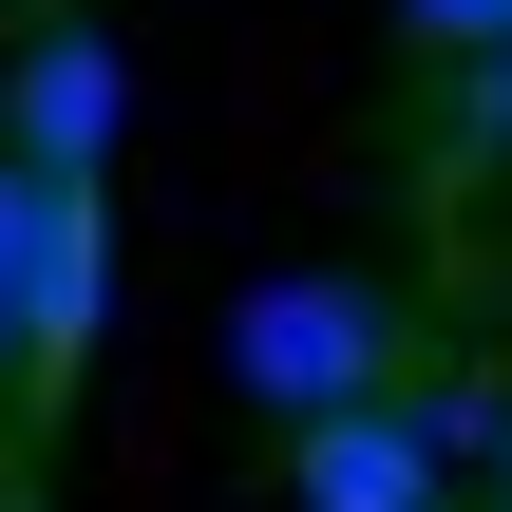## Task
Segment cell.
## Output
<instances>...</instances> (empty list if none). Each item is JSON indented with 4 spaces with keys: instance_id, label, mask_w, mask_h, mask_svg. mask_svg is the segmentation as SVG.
<instances>
[{
    "instance_id": "cell-6",
    "label": "cell",
    "mask_w": 512,
    "mask_h": 512,
    "mask_svg": "<svg viewBox=\"0 0 512 512\" xmlns=\"http://www.w3.org/2000/svg\"><path fill=\"white\" fill-rule=\"evenodd\" d=\"M0 380H19V171H0Z\"/></svg>"
},
{
    "instance_id": "cell-1",
    "label": "cell",
    "mask_w": 512,
    "mask_h": 512,
    "mask_svg": "<svg viewBox=\"0 0 512 512\" xmlns=\"http://www.w3.org/2000/svg\"><path fill=\"white\" fill-rule=\"evenodd\" d=\"M399 304L361 285V266H285L247 323H228V380L266 399V418H342V399H399Z\"/></svg>"
},
{
    "instance_id": "cell-8",
    "label": "cell",
    "mask_w": 512,
    "mask_h": 512,
    "mask_svg": "<svg viewBox=\"0 0 512 512\" xmlns=\"http://www.w3.org/2000/svg\"><path fill=\"white\" fill-rule=\"evenodd\" d=\"M494 494H512V437H494Z\"/></svg>"
},
{
    "instance_id": "cell-4",
    "label": "cell",
    "mask_w": 512,
    "mask_h": 512,
    "mask_svg": "<svg viewBox=\"0 0 512 512\" xmlns=\"http://www.w3.org/2000/svg\"><path fill=\"white\" fill-rule=\"evenodd\" d=\"M114 114H133V76H114V38H95V19H57V38L0 76V152H19V171H76V190H95Z\"/></svg>"
},
{
    "instance_id": "cell-7",
    "label": "cell",
    "mask_w": 512,
    "mask_h": 512,
    "mask_svg": "<svg viewBox=\"0 0 512 512\" xmlns=\"http://www.w3.org/2000/svg\"><path fill=\"white\" fill-rule=\"evenodd\" d=\"M494 133H512V38H494Z\"/></svg>"
},
{
    "instance_id": "cell-2",
    "label": "cell",
    "mask_w": 512,
    "mask_h": 512,
    "mask_svg": "<svg viewBox=\"0 0 512 512\" xmlns=\"http://www.w3.org/2000/svg\"><path fill=\"white\" fill-rule=\"evenodd\" d=\"M0 171H19V152H0ZM95 323H114V228H95L76 171H19V380H76Z\"/></svg>"
},
{
    "instance_id": "cell-5",
    "label": "cell",
    "mask_w": 512,
    "mask_h": 512,
    "mask_svg": "<svg viewBox=\"0 0 512 512\" xmlns=\"http://www.w3.org/2000/svg\"><path fill=\"white\" fill-rule=\"evenodd\" d=\"M399 19H418L437 57H494V38H512V0H399Z\"/></svg>"
},
{
    "instance_id": "cell-3",
    "label": "cell",
    "mask_w": 512,
    "mask_h": 512,
    "mask_svg": "<svg viewBox=\"0 0 512 512\" xmlns=\"http://www.w3.org/2000/svg\"><path fill=\"white\" fill-rule=\"evenodd\" d=\"M285 475L304 512H456V437L418 399H342V418H285Z\"/></svg>"
}]
</instances>
